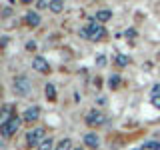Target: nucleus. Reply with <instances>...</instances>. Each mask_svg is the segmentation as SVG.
<instances>
[{
	"mask_svg": "<svg viewBox=\"0 0 160 150\" xmlns=\"http://www.w3.org/2000/svg\"><path fill=\"white\" fill-rule=\"evenodd\" d=\"M80 36H82V38H90V40L96 42V40H102L104 36H106V30L102 28V24H100V22L94 20V22L86 24V26L80 30Z\"/></svg>",
	"mask_w": 160,
	"mask_h": 150,
	"instance_id": "1",
	"label": "nucleus"
},
{
	"mask_svg": "<svg viewBox=\"0 0 160 150\" xmlns=\"http://www.w3.org/2000/svg\"><path fill=\"white\" fill-rule=\"evenodd\" d=\"M14 92L18 94V96H28L30 90H32V82H30V78L26 74H20V76L14 78Z\"/></svg>",
	"mask_w": 160,
	"mask_h": 150,
	"instance_id": "2",
	"label": "nucleus"
},
{
	"mask_svg": "<svg viewBox=\"0 0 160 150\" xmlns=\"http://www.w3.org/2000/svg\"><path fill=\"white\" fill-rule=\"evenodd\" d=\"M20 122H22V118L12 116L6 124H2V126H0V132H2V136H4V138H10L12 134H16V130L20 128Z\"/></svg>",
	"mask_w": 160,
	"mask_h": 150,
	"instance_id": "3",
	"label": "nucleus"
},
{
	"mask_svg": "<svg viewBox=\"0 0 160 150\" xmlns=\"http://www.w3.org/2000/svg\"><path fill=\"white\" fill-rule=\"evenodd\" d=\"M84 122H86L88 126H102V124L106 122V116H104V112H102V110L94 108V110H90V112L86 114Z\"/></svg>",
	"mask_w": 160,
	"mask_h": 150,
	"instance_id": "4",
	"label": "nucleus"
},
{
	"mask_svg": "<svg viewBox=\"0 0 160 150\" xmlns=\"http://www.w3.org/2000/svg\"><path fill=\"white\" fill-rule=\"evenodd\" d=\"M44 138H46L44 136V128H32L26 134V140H28L30 146H40V142H42Z\"/></svg>",
	"mask_w": 160,
	"mask_h": 150,
	"instance_id": "5",
	"label": "nucleus"
},
{
	"mask_svg": "<svg viewBox=\"0 0 160 150\" xmlns=\"http://www.w3.org/2000/svg\"><path fill=\"white\" fill-rule=\"evenodd\" d=\"M38 118H40V108L38 106H30L26 112H24V116H22V120H24V122H28V124L36 122Z\"/></svg>",
	"mask_w": 160,
	"mask_h": 150,
	"instance_id": "6",
	"label": "nucleus"
},
{
	"mask_svg": "<svg viewBox=\"0 0 160 150\" xmlns=\"http://www.w3.org/2000/svg\"><path fill=\"white\" fill-rule=\"evenodd\" d=\"M32 68L36 70V72H48V70H50L48 60L42 58V56H34V60H32Z\"/></svg>",
	"mask_w": 160,
	"mask_h": 150,
	"instance_id": "7",
	"label": "nucleus"
},
{
	"mask_svg": "<svg viewBox=\"0 0 160 150\" xmlns=\"http://www.w3.org/2000/svg\"><path fill=\"white\" fill-rule=\"evenodd\" d=\"M84 144H86L88 148L96 150V148L100 146V138H98L94 132H88V134H84Z\"/></svg>",
	"mask_w": 160,
	"mask_h": 150,
	"instance_id": "8",
	"label": "nucleus"
},
{
	"mask_svg": "<svg viewBox=\"0 0 160 150\" xmlns=\"http://www.w3.org/2000/svg\"><path fill=\"white\" fill-rule=\"evenodd\" d=\"M48 8H50V12H54V14L62 12V8H64V0H50V2H48Z\"/></svg>",
	"mask_w": 160,
	"mask_h": 150,
	"instance_id": "9",
	"label": "nucleus"
},
{
	"mask_svg": "<svg viewBox=\"0 0 160 150\" xmlns=\"http://www.w3.org/2000/svg\"><path fill=\"white\" fill-rule=\"evenodd\" d=\"M26 22H28L32 28H36L38 24H40V14H38V12H28V14H26Z\"/></svg>",
	"mask_w": 160,
	"mask_h": 150,
	"instance_id": "10",
	"label": "nucleus"
},
{
	"mask_svg": "<svg viewBox=\"0 0 160 150\" xmlns=\"http://www.w3.org/2000/svg\"><path fill=\"white\" fill-rule=\"evenodd\" d=\"M112 18V12H110V10H98L96 12V22H108V20Z\"/></svg>",
	"mask_w": 160,
	"mask_h": 150,
	"instance_id": "11",
	"label": "nucleus"
},
{
	"mask_svg": "<svg viewBox=\"0 0 160 150\" xmlns=\"http://www.w3.org/2000/svg\"><path fill=\"white\" fill-rule=\"evenodd\" d=\"M10 118H12V106H10V104H6V106L2 108V118H0V126H2V124H6Z\"/></svg>",
	"mask_w": 160,
	"mask_h": 150,
	"instance_id": "12",
	"label": "nucleus"
},
{
	"mask_svg": "<svg viewBox=\"0 0 160 150\" xmlns=\"http://www.w3.org/2000/svg\"><path fill=\"white\" fill-rule=\"evenodd\" d=\"M44 96H46L50 102L56 100V88H54V84H46V88H44Z\"/></svg>",
	"mask_w": 160,
	"mask_h": 150,
	"instance_id": "13",
	"label": "nucleus"
},
{
	"mask_svg": "<svg viewBox=\"0 0 160 150\" xmlns=\"http://www.w3.org/2000/svg\"><path fill=\"white\" fill-rule=\"evenodd\" d=\"M56 150H74V148H72V140H70V138L60 140L58 146H56Z\"/></svg>",
	"mask_w": 160,
	"mask_h": 150,
	"instance_id": "14",
	"label": "nucleus"
},
{
	"mask_svg": "<svg viewBox=\"0 0 160 150\" xmlns=\"http://www.w3.org/2000/svg\"><path fill=\"white\" fill-rule=\"evenodd\" d=\"M38 150H54V140L52 138H44L42 142H40Z\"/></svg>",
	"mask_w": 160,
	"mask_h": 150,
	"instance_id": "15",
	"label": "nucleus"
},
{
	"mask_svg": "<svg viewBox=\"0 0 160 150\" xmlns=\"http://www.w3.org/2000/svg\"><path fill=\"white\" fill-rule=\"evenodd\" d=\"M108 86L112 88V90L120 86V74H112V76L108 78Z\"/></svg>",
	"mask_w": 160,
	"mask_h": 150,
	"instance_id": "16",
	"label": "nucleus"
},
{
	"mask_svg": "<svg viewBox=\"0 0 160 150\" xmlns=\"http://www.w3.org/2000/svg\"><path fill=\"white\" fill-rule=\"evenodd\" d=\"M116 64H118V66H128L130 58L126 56V54H118V56H116Z\"/></svg>",
	"mask_w": 160,
	"mask_h": 150,
	"instance_id": "17",
	"label": "nucleus"
},
{
	"mask_svg": "<svg viewBox=\"0 0 160 150\" xmlns=\"http://www.w3.org/2000/svg\"><path fill=\"white\" fill-rule=\"evenodd\" d=\"M142 150H160V142H146Z\"/></svg>",
	"mask_w": 160,
	"mask_h": 150,
	"instance_id": "18",
	"label": "nucleus"
},
{
	"mask_svg": "<svg viewBox=\"0 0 160 150\" xmlns=\"http://www.w3.org/2000/svg\"><path fill=\"white\" fill-rule=\"evenodd\" d=\"M154 96H160V84H154V86H152V94H150V98H154Z\"/></svg>",
	"mask_w": 160,
	"mask_h": 150,
	"instance_id": "19",
	"label": "nucleus"
},
{
	"mask_svg": "<svg viewBox=\"0 0 160 150\" xmlns=\"http://www.w3.org/2000/svg\"><path fill=\"white\" fill-rule=\"evenodd\" d=\"M150 100H152V106L160 110V96H154V98H150Z\"/></svg>",
	"mask_w": 160,
	"mask_h": 150,
	"instance_id": "20",
	"label": "nucleus"
},
{
	"mask_svg": "<svg viewBox=\"0 0 160 150\" xmlns=\"http://www.w3.org/2000/svg\"><path fill=\"white\" fill-rule=\"evenodd\" d=\"M26 50H36V42H34V40L26 42Z\"/></svg>",
	"mask_w": 160,
	"mask_h": 150,
	"instance_id": "21",
	"label": "nucleus"
},
{
	"mask_svg": "<svg viewBox=\"0 0 160 150\" xmlns=\"http://www.w3.org/2000/svg\"><path fill=\"white\" fill-rule=\"evenodd\" d=\"M8 40H10V38L6 36V34H4V36L0 38V44H2V46H6V44H8Z\"/></svg>",
	"mask_w": 160,
	"mask_h": 150,
	"instance_id": "22",
	"label": "nucleus"
},
{
	"mask_svg": "<svg viewBox=\"0 0 160 150\" xmlns=\"http://www.w3.org/2000/svg\"><path fill=\"white\" fill-rule=\"evenodd\" d=\"M96 104H98V106H104V104H106V98H104V96H100V98L96 100Z\"/></svg>",
	"mask_w": 160,
	"mask_h": 150,
	"instance_id": "23",
	"label": "nucleus"
},
{
	"mask_svg": "<svg viewBox=\"0 0 160 150\" xmlns=\"http://www.w3.org/2000/svg\"><path fill=\"white\" fill-rule=\"evenodd\" d=\"M136 36V32H134V30H126V38H134Z\"/></svg>",
	"mask_w": 160,
	"mask_h": 150,
	"instance_id": "24",
	"label": "nucleus"
},
{
	"mask_svg": "<svg viewBox=\"0 0 160 150\" xmlns=\"http://www.w3.org/2000/svg\"><path fill=\"white\" fill-rule=\"evenodd\" d=\"M104 64H106V58H104V56H98V66H104Z\"/></svg>",
	"mask_w": 160,
	"mask_h": 150,
	"instance_id": "25",
	"label": "nucleus"
},
{
	"mask_svg": "<svg viewBox=\"0 0 160 150\" xmlns=\"http://www.w3.org/2000/svg\"><path fill=\"white\" fill-rule=\"evenodd\" d=\"M20 2H22V4H30V2H32V0H20Z\"/></svg>",
	"mask_w": 160,
	"mask_h": 150,
	"instance_id": "26",
	"label": "nucleus"
},
{
	"mask_svg": "<svg viewBox=\"0 0 160 150\" xmlns=\"http://www.w3.org/2000/svg\"><path fill=\"white\" fill-rule=\"evenodd\" d=\"M74 150H84V148H74Z\"/></svg>",
	"mask_w": 160,
	"mask_h": 150,
	"instance_id": "27",
	"label": "nucleus"
},
{
	"mask_svg": "<svg viewBox=\"0 0 160 150\" xmlns=\"http://www.w3.org/2000/svg\"><path fill=\"white\" fill-rule=\"evenodd\" d=\"M158 60H160V52H158Z\"/></svg>",
	"mask_w": 160,
	"mask_h": 150,
	"instance_id": "28",
	"label": "nucleus"
}]
</instances>
